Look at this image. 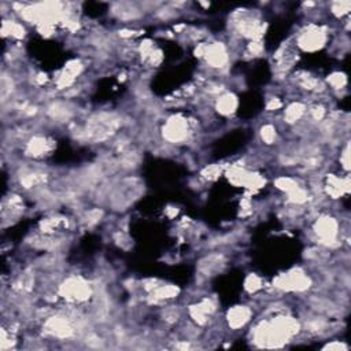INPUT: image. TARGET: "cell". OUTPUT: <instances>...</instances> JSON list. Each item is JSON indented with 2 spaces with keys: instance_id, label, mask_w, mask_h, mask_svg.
Listing matches in <instances>:
<instances>
[{
  "instance_id": "7a4b0ae2",
  "label": "cell",
  "mask_w": 351,
  "mask_h": 351,
  "mask_svg": "<svg viewBox=\"0 0 351 351\" xmlns=\"http://www.w3.org/2000/svg\"><path fill=\"white\" fill-rule=\"evenodd\" d=\"M325 41V35L321 29L318 28H313L306 32H303L299 37V45L303 47L305 50L314 51L317 48H320Z\"/></svg>"
},
{
  "instance_id": "ba28073f",
  "label": "cell",
  "mask_w": 351,
  "mask_h": 351,
  "mask_svg": "<svg viewBox=\"0 0 351 351\" xmlns=\"http://www.w3.org/2000/svg\"><path fill=\"white\" fill-rule=\"evenodd\" d=\"M328 81L331 83V85L335 89H341L344 85H346V77L340 73H336V75H332Z\"/></svg>"
},
{
  "instance_id": "8992f818",
  "label": "cell",
  "mask_w": 351,
  "mask_h": 351,
  "mask_svg": "<svg viewBox=\"0 0 351 351\" xmlns=\"http://www.w3.org/2000/svg\"><path fill=\"white\" fill-rule=\"evenodd\" d=\"M261 136L265 143L272 144L276 140V129L273 128L272 125H265L261 130Z\"/></svg>"
},
{
  "instance_id": "6da1fadb",
  "label": "cell",
  "mask_w": 351,
  "mask_h": 351,
  "mask_svg": "<svg viewBox=\"0 0 351 351\" xmlns=\"http://www.w3.org/2000/svg\"><path fill=\"white\" fill-rule=\"evenodd\" d=\"M316 233L321 238L322 243L331 244L335 242L337 235V224L333 218L322 217L317 221Z\"/></svg>"
},
{
  "instance_id": "5b68a950",
  "label": "cell",
  "mask_w": 351,
  "mask_h": 351,
  "mask_svg": "<svg viewBox=\"0 0 351 351\" xmlns=\"http://www.w3.org/2000/svg\"><path fill=\"white\" fill-rule=\"evenodd\" d=\"M303 113H305V107L301 103H292L286 110L284 119H286V122H288V124H295V122H298L302 118Z\"/></svg>"
},
{
  "instance_id": "3957f363",
  "label": "cell",
  "mask_w": 351,
  "mask_h": 351,
  "mask_svg": "<svg viewBox=\"0 0 351 351\" xmlns=\"http://www.w3.org/2000/svg\"><path fill=\"white\" fill-rule=\"evenodd\" d=\"M250 316H251L250 309L244 306H238L229 312L228 321H229V325L232 326V328H240V326H243L248 321Z\"/></svg>"
},
{
  "instance_id": "277c9868",
  "label": "cell",
  "mask_w": 351,
  "mask_h": 351,
  "mask_svg": "<svg viewBox=\"0 0 351 351\" xmlns=\"http://www.w3.org/2000/svg\"><path fill=\"white\" fill-rule=\"evenodd\" d=\"M236 104L238 103H236L235 96H232L231 94H227V95H223L221 98H218L217 109L221 114L228 115V114H231L233 110L236 109Z\"/></svg>"
},
{
  "instance_id": "52a82bcc",
  "label": "cell",
  "mask_w": 351,
  "mask_h": 351,
  "mask_svg": "<svg viewBox=\"0 0 351 351\" xmlns=\"http://www.w3.org/2000/svg\"><path fill=\"white\" fill-rule=\"evenodd\" d=\"M348 9H350V3H344V2H341V3L336 2V3H332L331 5L332 13L337 15V17H341L343 14H346Z\"/></svg>"
}]
</instances>
